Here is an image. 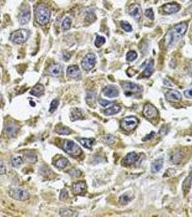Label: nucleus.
Here are the masks:
<instances>
[{
  "label": "nucleus",
  "instance_id": "f257e3e1",
  "mask_svg": "<svg viewBox=\"0 0 192 217\" xmlns=\"http://www.w3.org/2000/svg\"><path fill=\"white\" fill-rule=\"evenodd\" d=\"M186 30H187V24L186 23H181L175 25L166 34V37H165L166 44L168 46L173 45L174 43H175L181 38L183 37Z\"/></svg>",
  "mask_w": 192,
  "mask_h": 217
},
{
  "label": "nucleus",
  "instance_id": "f03ea898",
  "mask_svg": "<svg viewBox=\"0 0 192 217\" xmlns=\"http://www.w3.org/2000/svg\"><path fill=\"white\" fill-rule=\"evenodd\" d=\"M35 19L39 24L46 25L48 23L51 17V11L46 5L41 4L35 8Z\"/></svg>",
  "mask_w": 192,
  "mask_h": 217
},
{
  "label": "nucleus",
  "instance_id": "7ed1b4c3",
  "mask_svg": "<svg viewBox=\"0 0 192 217\" xmlns=\"http://www.w3.org/2000/svg\"><path fill=\"white\" fill-rule=\"evenodd\" d=\"M64 151L72 157H78L82 154V149L74 141L65 140L63 145Z\"/></svg>",
  "mask_w": 192,
  "mask_h": 217
},
{
  "label": "nucleus",
  "instance_id": "20e7f679",
  "mask_svg": "<svg viewBox=\"0 0 192 217\" xmlns=\"http://www.w3.org/2000/svg\"><path fill=\"white\" fill-rule=\"evenodd\" d=\"M28 38V30L25 29H19V30L14 31L10 36V40L17 44L24 43Z\"/></svg>",
  "mask_w": 192,
  "mask_h": 217
},
{
  "label": "nucleus",
  "instance_id": "39448f33",
  "mask_svg": "<svg viewBox=\"0 0 192 217\" xmlns=\"http://www.w3.org/2000/svg\"><path fill=\"white\" fill-rule=\"evenodd\" d=\"M138 119L137 117H133V116H130L123 118L121 122V127L122 129H123L126 131H131L133 130L137 126Z\"/></svg>",
  "mask_w": 192,
  "mask_h": 217
},
{
  "label": "nucleus",
  "instance_id": "423d86ee",
  "mask_svg": "<svg viewBox=\"0 0 192 217\" xmlns=\"http://www.w3.org/2000/svg\"><path fill=\"white\" fill-rule=\"evenodd\" d=\"M9 195L12 198L17 200H26L29 198V194L28 192L22 188H12L9 191Z\"/></svg>",
  "mask_w": 192,
  "mask_h": 217
},
{
  "label": "nucleus",
  "instance_id": "0eeeda50",
  "mask_svg": "<svg viewBox=\"0 0 192 217\" xmlns=\"http://www.w3.org/2000/svg\"><path fill=\"white\" fill-rule=\"evenodd\" d=\"M96 63V57L94 54H87L82 60L81 66L85 71H90L94 68Z\"/></svg>",
  "mask_w": 192,
  "mask_h": 217
},
{
  "label": "nucleus",
  "instance_id": "6e6552de",
  "mask_svg": "<svg viewBox=\"0 0 192 217\" xmlns=\"http://www.w3.org/2000/svg\"><path fill=\"white\" fill-rule=\"evenodd\" d=\"M143 114L147 118L154 119L157 116V110L155 106L152 104H148L144 106Z\"/></svg>",
  "mask_w": 192,
  "mask_h": 217
},
{
  "label": "nucleus",
  "instance_id": "1a4fd4ad",
  "mask_svg": "<svg viewBox=\"0 0 192 217\" xmlns=\"http://www.w3.org/2000/svg\"><path fill=\"white\" fill-rule=\"evenodd\" d=\"M86 190H87V184L86 182L83 181L76 182L72 186L73 193L75 195H82L85 193Z\"/></svg>",
  "mask_w": 192,
  "mask_h": 217
},
{
  "label": "nucleus",
  "instance_id": "9d476101",
  "mask_svg": "<svg viewBox=\"0 0 192 217\" xmlns=\"http://www.w3.org/2000/svg\"><path fill=\"white\" fill-rule=\"evenodd\" d=\"M48 70L50 75L53 77H57L62 75V67L58 63H53L50 65Z\"/></svg>",
  "mask_w": 192,
  "mask_h": 217
},
{
  "label": "nucleus",
  "instance_id": "9b49d317",
  "mask_svg": "<svg viewBox=\"0 0 192 217\" xmlns=\"http://www.w3.org/2000/svg\"><path fill=\"white\" fill-rule=\"evenodd\" d=\"M121 85L122 88L124 90L126 93H128V92L134 93V92H138L140 90V87L134 83L126 82V81H124V82L121 83Z\"/></svg>",
  "mask_w": 192,
  "mask_h": 217
},
{
  "label": "nucleus",
  "instance_id": "f8f14e48",
  "mask_svg": "<svg viewBox=\"0 0 192 217\" xmlns=\"http://www.w3.org/2000/svg\"><path fill=\"white\" fill-rule=\"evenodd\" d=\"M138 159H139V156L137 153L135 152H131L126 156L122 162L125 166H130L134 164L136 162H137Z\"/></svg>",
  "mask_w": 192,
  "mask_h": 217
},
{
  "label": "nucleus",
  "instance_id": "ddd939ff",
  "mask_svg": "<svg viewBox=\"0 0 192 217\" xmlns=\"http://www.w3.org/2000/svg\"><path fill=\"white\" fill-rule=\"evenodd\" d=\"M30 11L29 7H26L21 11V12L19 14V22L20 24L25 25L27 24L30 21Z\"/></svg>",
  "mask_w": 192,
  "mask_h": 217
},
{
  "label": "nucleus",
  "instance_id": "4468645a",
  "mask_svg": "<svg viewBox=\"0 0 192 217\" xmlns=\"http://www.w3.org/2000/svg\"><path fill=\"white\" fill-rule=\"evenodd\" d=\"M67 74L68 77H70V78L77 79L80 77L81 72H80V68L78 65H70L69 67H68Z\"/></svg>",
  "mask_w": 192,
  "mask_h": 217
},
{
  "label": "nucleus",
  "instance_id": "2eb2a0df",
  "mask_svg": "<svg viewBox=\"0 0 192 217\" xmlns=\"http://www.w3.org/2000/svg\"><path fill=\"white\" fill-rule=\"evenodd\" d=\"M19 127L15 123H8L5 127V133L9 137H14L17 135V132H18Z\"/></svg>",
  "mask_w": 192,
  "mask_h": 217
},
{
  "label": "nucleus",
  "instance_id": "dca6fc26",
  "mask_svg": "<svg viewBox=\"0 0 192 217\" xmlns=\"http://www.w3.org/2000/svg\"><path fill=\"white\" fill-rule=\"evenodd\" d=\"M104 96L108 98H115L118 96V90L114 86H108L103 88Z\"/></svg>",
  "mask_w": 192,
  "mask_h": 217
},
{
  "label": "nucleus",
  "instance_id": "f3484780",
  "mask_svg": "<svg viewBox=\"0 0 192 217\" xmlns=\"http://www.w3.org/2000/svg\"><path fill=\"white\" fill-rule=\"evenodd\" d=\"M167 100L170 101H178L181 99V94L178 90H169L166 93Z\"/></svg>",
  "mask_w": 192,
  "mask_h": 217
},
{
  "label": "nucleus",
  "instance_id": "a211bd4d",
  "mask_svg": "<svg viewBox=\"0 0 192 217\" xmlns=\"http://www.w3.org/2000/svg\"><path fill=\"white\" fill-rule=\"evenodd\" d=\"M129 13L132 17H134L136 20H139L141 17L142 12H141V8L139 5L137 4H134V5H131L129 8Z\"/></svg>",
  "mask_w": 192,
  "mask_h": 217
},
{
  "label": "nucleus",
  "instance_id": "6ab92c4d",
  "mask_svg": "<svg viewBox=\"0 0 192 217\" xmlns=\"http://www.w3.org/2000/svg\"><path fill=\"white\" fill-rule=\"evenodd\" d=\"M180 6L176 3H170L167 4L163 7V12H165L167 14H173L177 12L178 11L180 10Z\"/></svg>",
  "mask_w": 192,
  "mask_h": 217
},
{
  "label": "nucleus",
  "instance_id": "aec40b11",
  "mask_svg": "<svg viewBox=\"0 0 192 217\" xmlns=\"http://www.w3.org/2000/svg\"><path fill=\"white\" fill-rule=\"evenodd\" d=\"M44 86L41 84H37L35 85V86L32 88L31 90L30 91V93L31 95L34 96H41L42 95H44Z\"/></svg>",
  "mask_w": 192,
  "mask_h": 217
},
{
  "label": "nucleus",
  "instance_id": "412c9836",
  "mask_svg": "<svg viewBox=\"0 0 192 217\" xmlns=\"http://www.w3.org/2000/svg\"><path fill=\"white\" fill-rule=\"evenodd\" d=\"M163 166V159H157V160H156L155 162H154L152 164L151 171L152 173L158 172L160 170L162 169Z\"/></svg>",
  "mask_w": 192,
  "mask_h": 217
},
{
  "label": "nucleus",
  "instance_id": "4be33fe9",
  "mask_svg": "<svg viewBox=\"0 0 192 217\" xmlns=\"http://www.w3.org/2000/svg\"><path fill=\"white\" fill-rule=\"evenodd\" d=\"M121 107L120 106H118V105H113V106H111V107L105 109V111H104V114H105L106 116L116 115V114L121 111Z\"/></svg>",
  "mask_w": 192,
  "mask_h": 217
},
{
  "label": "nucleus",
  "instance_id": "5701e85b",
  "mask_svg": "<svg viewBox=\"0 0 192 217\" xmlns=\"http://www.w3.org/2000/svg\"><path fill=\"white\" fill-rule=\"evenodd\" d=\"M96 94L95 92L92 91V90H89L87 91V95H86V102L89 106H93L96 103Z\"/></svg>",
  "mask_w": 192,
  "mask_h": 217
},
{
  "label": "nucleus",
  "instance_id": "b1692460",
  "mask_svg": "<svg viewBox=\"0 0 192 217\" xmlns=\"http://www.w3.org/2000/svg\"><path fill=\"white\" fill-rule=\"evenodd\" d=\"M153 66H154V61L150 60V62L148 63L147 67L145 68L144 72H143L142 75L144 77H149L152 75L153 72Z\"/></svg>",
  "mask_w": 192,
  "mask_h": 217
},
{
  "label": "nucleus",
  "instance_id": "393cba45",
  "mask_svg": "<svg viewBox=\"0 0 192 217\" xmlns=\"http://www.w3.org/2000/svg\"><path fill=\"white\" fill-rule=\"evenodd\" d=\"M82 111L80 108H74V109L72 110L71 114H70V119L71 121L74 122V121L78 120V119H80L82 118Z\"/></svg>",
  "mask_w": 192,
  "mask_h": 217
},
{
  "label": "nucleus",
  "instance_id": "a878e982",
  "mask_svg": "<svg viewBox=\"0 0 192 217\" xmlns=\"http://www.w3.org/2000/svg\"><path fill=\"white\" fill-rule=\"evenodd\" d=\"M78 140L80 143V144L82 145L86 148H92L93 145L95 142V140L93 138H80L78 139Z\"/></svg>",
  "mask_w": 192,
  "mask_h": 217
},
{
  "label": "nucleus",
  "instance_id": "bb28decb",
  "mask_svg": "<svg viewBox=\"0 0 192 217\" xmlns=\"http://www.w3.org/2000/svg\"><path fill=\"white\" fill-rule=\"evenodd\" d=\"M24 158L27 162L30 163H35L37 162V156L33 152L29 151L25 153Z\"/></svg>",
  "mask_w": 192,
  "mask_h": 217
},
{
  "label": "nucleus",
  "instance_id": "cd10ccee",
  "mask_svg": "<svg viewBox=\"0 0 192 217\" xmlns=\"http://www.w3.org/2000/svg\"><path fill=\"white\" fill-rule=\"evenodd\" d=\"M68 163H69V161H68L67 159L64 158V157H62V158L59 159L56 161L55 166L57 168H59V169H64V168H65L67 166Z\"/></svg>",
  "mask_w": 192,
  "mask_h": 217
},
{
  "label": "nucleus",
  "instance_id": "c85d7f7f",
  "mask_svg": "<svg viewBox=\"0 0 192 217\" xmlns=\"http://www.w3.org/2000/svg\"><path fill=\"white\" fill-rule=\"evenodd\" d=\"M56 132L59 135H67L71 133V129L66 126H60L56 129Z\"/></svg>",
  "mask_w": 192,
  "mask_h": 217
},
{
  "label": "nucleus",
  "instance_id": "c756f323",
  "mask_svg": "<svg viewBox=\"0 0 192 217\" xmlns=\"http://www.w3.org/2000/svg\"><path fill=\"white\" fill-rule=\"evenodd\" d=\"M72 26V19L69 17H66L62 22V28L63 30H68L71 28Z\"/></svg>",
  "mask_w": 192,
  "mask_h": 217
},
{
  "label": "nucleus",
  "instance_id": "7c9ffc66",
  "mask_svg": "<svg viewBox=\"0 0 192 217\" xmlns=\"http://www.w3.org/2000/svg\"><path fill=\"white\" fill-rule=\"evenodd\" d=\"M23 163V159L21 156H15L12 159V164L14 167H18Z\"/></svg>",
  "mask_w": 192,
  "mask_h": 217
},
{
  "label": "nucleus",
  "instance_id": "2f4dec72",
  "mask_svg": "<svg viewBox=\"0 0 192 217\" xmlns=\"http://www.w3.org/2000/svg\"><path fill=\"white\" fill-rule=\"evenodd\" d=\"M59 213L62 216H74L75 211L70 209H63L60 210Z\"/></svg>",
  "mask_w": 192,
  "mask_h": 217
},
{
  "label": "nucleus",
  "instance_id": "473e14b6",
  "mask_svg": "<svg viewBox=\"0 0 192 217\" xmlns=\"http://www.w3.org/2000/svg\"><path fill=\"white\" fill-rule=\"evenodd\" d=\"M191 182H192V177L191 175H190L186 179V180H185L184 182V184H183V189H184V190L185 192L188 190V189H189L190 187H191Z\"/></svg>",
  "mask_w": 192,
  "mask_h": 217
},
{
  "label": "nucleus",
  "instance_id": "72a5a7b5",
  "mask_svg": "<svg viewBox=\"0 0 192 217\" xmlns=\"http://www.w3.org/2000/svg\"><path fill=\"white\" fill-rule=\"evenodd\" d=\"M59 104V99H53V100L51 101V106H50V108H49L50 113H53V112H54L57 109V108H58Z\"/></svg>",
  "mask_w": 192,
  "mask_h": 217
},
{
  "label": "nucleus",
  "instance_id": "f704fd0d",
  "mask_svg": "<svg viewBox=\"0 0 192 217\" xmlns=\"http://www.w3.org/2000/svg\"><path fill=\"white\" fill-rule=\"evenodd\" d=\"M132 199V197H130V195L126 193V194H123V195H121V198H120L119 202L121 203V204L123 205H125V204H127Z\"/></svg>",
  "mask_w": 192,
  "mask_h": 217
},
{
  "label": "nucleus",
  "instance_id": "c9c22d12",
  "mask_svg": "<svg viewBox=\"0 0 192 217\" xmlns=\"http://www.w3.org/2000/svg\"><path fill=\"white\" fill-rule=\"evenodd\" d=\"M137 57V52L134 51H131V52H128L126 54V60L129 61H132L135 60Z\"/></svg>",
  "mask_w": 192,
  "mask_h": 217
},
{
  "label": "nucleus",
  "instance_id": "e433bc0d",
  "mask_svg": "<svg viewBox=\"0 0 192 217\" xmlns=\"http://www.w3.org/2000/svg\"><path fill=\"white\" fill-rule=\"evenodd\" d=\"M183 156L182 153L181 152H178V153H175L174 156L171 157V162L173 163H178L180 161H181V159L183 158Z\"/></svg>",
  "mask_w": 192,
  "mask_h": 217
},
{
  "label": "nucleus",
  "instance_id": "4c0bfd02",
  "mask_svg": "<svg viewBox=\"0 0 192 217\" xmlns=\"http://www.w3.org/2000/svg\"><path fill=\"white\" fill-rule=\"evenodd\" d=\"M105 39L103 36H98L96 37V41H95V44L97 47H100L101 46L105 43Z\"/></svg>",
  "mask_w": 192,
  "mask_h": 217
},
{
  "label": "nucleus",
  "instance_id": "58836bf2",
  "mask_svg": "<svg viewBox=\"0 0 192 217\" xmlns=\"http://www.w3.org/2000/svg\"><path fill=\"white\" fill-rule=\"evenodd\" d=\"M121 25L122 28H123L124 30H126V31L130 32L132 30V26H131V25L130 24V23H127V22L122 21L121 23Z\"/></svg>",
  "mask_w": 192,
  "mask_h": 217
},
{
  "label": "nucleus",
  "instance_id": "ea45409f",
  "mask_svg": "<svg viewBox=\"0 0 192 217\" xmlns=\"http://www.w3.org/2000/svg\"><path fill=\"white\" fill-rule=\"evenodd\" d=\"M69 197V193H68V191L66 190H62L61 191L60 196H59V198H60L61 200H66Z\"/></svg>",
  "mask_w": 192,
  "mask_h": 217
},
{
  "label": "nucleus",
  "instance_id": "a19ab883",
  "mask_svg": "<svg viewBox=\"0 0 192 217\" xmlns=\"http://www.w3.org/2000/svg\"><path fill=\"white\" fill-rule=\"evenodd\" d=\"M114 139H115L114 137L113 136V135H108L105 137V143H107L108 144L114 143Z\"/></svg>",
  "mask_w": 192,
  "mask_h": 217
},
{
  "label": "nucleus",
  "instance_id": "79ce46f5",
  "mask_svg": "<svg viewBox=\"0 0 192 217\" xmlns=\"http://www.w3.org/2000/svg\"><path fill=\"white\" fill-rule=\"evenodd\" d=\"M145 15L147 17L150 18V19H153L154 18V13H153V11H152V9H148L145 11Z\"/></svg>",
  "mask_w": 192,
  "mask_h": 217
},
{
  "label": "nucleus",
  "instance_id": "37998d69",
  "mask_svg": "<svg viewBox=\"0 0 192 217\" xmlns=\"http://www.w3.org/2000/svg\"><path fill=\"white\" fill-rule=\"evenodd\" d=\"M6 173V167L4 162L0 161V175H4Z\"/></svg>",
  "mask_w": 192,
  "mask_h": 217
},
{
  "label": "nucleus",
  "instance_id": "c03bdc74",
  "mask_svg": "<svg viewBox=\"0 0 192 217\" xmlns=\"http://www.w3.org/2000/svg\"><path fill=\"white\" fill-rule=\"evenodd\" d=\"M184 95L186 98H188V99H192V88H188V89L185 90Z\"/></svg>",
  "mask_w": 192,
  "mask_h": 217
},
{
  "label": "nucleus",
  "instance_id": "a18cd8bd",
  "mask_svg": "<svg viewBox=\"0 0 192 217\" xmlns=\"http://www.w3.org/2000/svg\"><path fill=\"white\" fill-rule=\"evenodd\" d=\"M98 102H99V104L101 105V106H106L108 104H111V103H112L111 101H107V100H104V99H99Z\"/></svg>",
  "mask_w": 192,
  "mask_h": 217
},
{
  "label": "nucleus",
  "instance_id": "49530a36",
  "mask_svg": "<svg viewBox=\"0 0 192 217\" xmlns=\"http://www.w3.org/2000/svg\"><path fill=\"white\" fill-rule=\"evenodd\" d=\"M78 171H79V170H78V169H72L70 171H69V175H70L72 177H79L80 175H77V172H78Z\"/></svg>",
  "mask_w": 192,
  "mask_h": 217
},
{
  "label": "nucleus",
  "instance_id": "de8ad7c7",
  "mask_svg": "<svg viewBox=\"0 0 192 217\" xmlns=\"http://www.w3.org/2000/svg\"><path fill=\"white\" fill-rule=\"evenodd\" d=\"M154 135H155V133H154V132H152V133H151L150 134H149V135H148L146 137H145L144 140H150V139H151L152 137L154 136Z\"/></svg>",
  "mask_w": 192,
  "mask_h": 217
},
{
  "label": "nucleus",
  "instance_id": "09e8293b",
  "mask_svg": "<svg viewBox=\"0 0 192 217\" xmlns=\"http://www.w3.org/2000/svg\"><path fill=\"white\" fill-rule=\"evenodd\" d=\"M2 100V96L1 94H0V104H1Z\"/></svg>",
  "mask_w": 192,
  "mask_h": 217
},
{
  "label": "nucleus",
  "instance_id": "8fccbe9b",
  "mask_svg": "<svg viewBox=\"0 0 192 217\" xmlns=\"http://www.w3.org/2000/svg\"><path fill=\"white\" fill-rule=\"evenodd\" d=\"M30 1H32V0H30Z\"/></svg>",
  "mask_w": 192,
  "mask_h": 217
}]
</instances>
